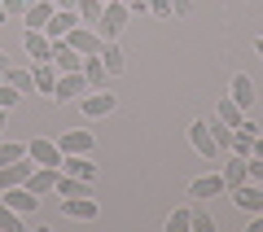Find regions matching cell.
<instances>
[{"instance_id": "cell-21", "label": "cell", "mask_w": 263, "mask_h": 232, "mask_svg": "<svg viewBox=\"0 0 263 232\" xmlns=\"http://www.w3.org/2000/svg\"><path fill=\"white\" fill-rule=\"evenodd\" d=\"M31 74H35V92H40V96H53L57 74H62V70H57L53 62H35V66H31Z\"/></svg>"}, {"instance_id": "cell-25", "label": "cell", "mask_w": 263, "mask_h": 232, "mask_svg": "<svg viewBox=\"0 0 263 232\" xmlns=\"http://www.w3.org/2000/svg\"><path fill=\"white\" fill-rule=\"evenodd\" d=\"M84 79H88V88H105V66H101V53H92V57H84Z\"/></svg>"}, {"instance_id": "cell-27", "label": "cell", "mask_w": 263, "mask_h": 232, "mask_svg": "<svg viewBox=\"0 0 263 232\" xmlns=\"http://www.w3.org/2000/svg\"><path fill=\"white\" fill-rule=\"evenodd\" d=\"M101 0H79L75 5V13H79V22H84V27H97V22H101Z\"/></svg>"}, {"instance_id": "cell-13", "label": "cell", "mask_w": 263, "mask_h": 232, "mask_svg": "<svg viewBox=\"0 0 263 232\" xmlns=\"http://www.w3.org/2000/svg\"><path fill=\"white\" fill-rule=\"evenodd\" d=\"M53 9H57L53 0H31V5H27V18H22V27H27V31H44L48 18H53Z\"/></svg>"}, {"instance_id": "cell-39", "label": "cell", "mask_w": 263, "mask_h": 232, "mask_svg": "<svg viewBox=\"0 0 263 232\" xmlns=\"http://www.w3.org/2000/svg\"><path fill=\"white\" fill-rule=\"evenodd\" d=\"M53 5H57V9H75L79 0H53Z\"/></svg>"}, {"instance_id": "cell-29", "label": "cell", "mask_w": 263, "mask_h": 232, "mask_svg": "<svg viewBox=\"0 0 263 232\" xmlns=\"http://www.w3.org/2000/svg\"><path fill=\"white\" fill-rule=\"evenodd\" d=\"M206 127H211V140H215V145H219V153H228V145H233V127H228V123H206Z\"/></svg>"}, {"instance_id": "cell-3", "label": "cell", "mask_w": 263, "mask_h": 232, "mask_svg": "<svg viewBox=\"0 0 263 232\" xmlns=\"http://www.w3.org/2000/svg\"><path fill=\"white\" fill-rule=\"evenodd\" d=\"M84 92H92V88H88V79H84V70H66V74H57L53 101L70 105V101H79V96H84Z\"/></svg>"}, {"instance_id": "cell-7", "label": "cell", "mask_w": 263, "mask_h": 232, "mask_svg": "<svg viewBox=\"0 0 263 232\" xmlns=\"http://www.w3.org/2000/svg\"><path fill=\"white\" fill-rule=\"evenodd\" d=\"M27 158L35 162V167H62V149H57V140L35 136V140L27 145Z\"/></svg>"}, {"instance_id": "cell-44", "label": "cell", "mask_w": 263, "mask_h": 232, "mask_svg": "<svg viewBox=\"0 0 263 232\" xmlns=\"http://www.w3.org/2000/svg\"><path fill=\"white\" fill-rule=\"evenodd\" d=\"M101 5H110V0H101Z\"/></svg>"}, {"instance_id": "cell-24", "label": "cell", "mask_w": 263, "mask_h": 232, "mask_svg": "<svg viewBox=\"0 0 263 232\" xmlns=\"http://www.w3.org/2000/svg\"><path fill=\"white\" fill-rule=\"evenodd\" d=\"M215 119H219V123H228V127H241V123H246V110L233 101V96H224V101L215 105Z\"/></svg>"}, {"instance_id": "cell-11", "label": "cell", "mask_w": 263, "mask_h": 232, "mask_svg": "<svg viewBox=\"0 0 263 232\" xmlns=\"http://www.w3.org/2000/svg\"><path fill=\"white\" fill-rule=\"evenodd\" d=\"M57 176H62V167H35L31 180H27V188L35 197H48V193H57Z\"/></svg>"}, {"instance_id": "cell-34", "label": "cell", "mask_w": 263, "mask_h": 232, "mask_svg": "<svg viewBox=\"0 0 263 232\" xmlns=\"http://www.w3.org/2000/svg\"><path fill=\"white\" fill-rule=\"evenodd\" d=\"M193 13V0H171V18H189Z\"/></svg>"}, {"instance_id": "cell-19", "label": "cell", "mask_w": 263, "mask_h": 232, "mask_svg": "<svg viewBox=\"0 0 263 232\" xmlns=\"http://www.w3.org/2000/svg\"><path fill=\"white\" fill-rule=\"evenodd\" d=\"M22 44H27L31 66H35V62H48V53H53V40H48L44 31H27V35H22Z\"/></svg>"}, {"instance_id": "cell-43", "label": "cell", "mask_w": 263, "mask_h": 232, "mask_svg": "<svg viewBox=\"0 0 263 232\" xmlns=\"http://www.w3.org/2000/svg\"><path fill=\"white\" fill-rule=\"evenodd\" d=\"M5 66H9V62H5V48H0V70H5Z\"/></svg>"}, {"instance_id": "cell-22", "label": "cell", "mask_w": 263, "mask_h": 232, "mask_svg": "<svg viewBox=\"0 0 263 232\" xmlns=\"http://www.w3.org/2000/svg\"><path fill=\"white\" fill-rule=\"evenodd\" d=\"M92 193V180H79V176H57V197H88Z\"/></svg>"}, {"instance_id": "cell-12", "label": "cell", "mask_w": 263, "mask_h": 232, "mask_svg": "<svg viewBox=\"0 0 263 232\" xmlns=\"http://www.w3.org/2000/svg\"><path fill=\"white\" fill-rule=\"evenodd\" d=\"M92 131L88 127H75V131H66L62 140H57V149H62V153H92Z\"/></svg>"}, {"instance_id": "cell-8", "label": "cell", "mask_w": 263, "mask_h": 232, "mask_svg": "<svg viewBox=\"0 0 263 232\" xmlns=\"http://www.w3.org/2000/svg\"><path fill=\"white\" fill-rule=\"evenodd\" d=\"M233 193V206L241 215H259L263 210V188L259 184H237V188H228Z\"/></svg>"}, {"instance_id": "cell-32", "label": "cell", "mask_w": 263, "mask_h": 232, "mask_svg": "<svg viewBox=\"0 0 263 232\" xmlns=\"http://www.w3.org/2000/svg\"><path fill=\"white\" fill-rule=\"evenodd\" d=\"M22 101V92L13 84H5V79H0V110H13V105Z\"/></svg>"}, {"instance_id": "cell-2", "label": "cell", "mask_w": 263, "mask_h": 232, "mask_svg": "<svg viewBox=\"0 0 263 232\" xmlns=\"http://www.w3.org/2000/svg\"><path fill=\"white\" fill-rule=\"evenodd\" d=\"M79 110H84V119H110V114L119 110V96H114L110 88H92V92L79 96Z\"/></svg>"}, {"instance_id": "cell-5", "label": "cell", "mask_w": 263, "mask_h": 232, "mask_svg": "<svg viewBox=\"0 0 263 232\" xmlns=\"http://www.w3.org/2000/svg\"><path fill=\"white\" fill-rule=\"evenodd\" d=\"M66 44L75 48V53H84V57H92V53H101V44H105V40L97 35L92 27H84V22H79V27H70V31H66Z\"/></svg>"}, {"instance_id": "cell-41", "label": "cell", "mask_w": 263, "mask_h": 232, "mask_svg": "<svg viewBox=\"0 0 263 232\" xmlns=\"http://www.w3.org/2000/svg\"><path fill=\"white\" fill-rule=\"evenodd\" d=\"M5 22H9V9H5V0H0V27H5Z\"/></svg>"}, {"instance_id": "cell-17", "label": "cell", "mask_w": 263, "mask_h": 232, "mask_svg": "<svg viewBox=\"0 0 263 232\" xmlns=\"http://www.w3.org/2000/svg\"><path fill=\"white\" fill-rule=\"evenodd\" d=\"M219 176H224V188L246 184V180H250V171H246V158H241V153H224V171H219Z\"/></svg>"}, {"instance_id": "cell-10", "label": "cell", "mask_w": 263, "mask_h": 232, "mask_svg": "<svg viewBox=\"0 0 263 232\" xmlns=\"http://www.w3.org/2000/svg\"><path fill=\"white\" fill-rule=\"evenodd\" d=\"M219 193H228L219 171H211V176H197L193 184H189V197H193V202H211V197H219Z\"/></svg>"}, {"instance_id": "cell-35", "label": "cell", "mask_w": 263, "mask_h": 232, "mask_svg": "<svg viewBox=\"0 0 263 232\" xmlns=\"http://www.w3.org/2000/svg\"><path fill=\"white\" fill-rule=\"evenodd\" d=\"M149 13L154 18H171V0H149Z\"/></svg>"}, {"instance_id": "cell-15", "label": "cell", "mask_w": 263, "mask_h": 232, "mask_svg": "<svg viewBox=\"0 0 263 232\" xmlns=\"http://www.w3.org/2000/svg\"><path fill=\"white\" fill-rule=\"evenodd\" d=\"M31 171H35V162H31V158H18V162H9V167H0V188L27 184V180H31Z\"/></svg>"}, {"instance_id": "cell-33", "label": "cell", "mask_w": 263, "mask_h": 232, "mask_svg": "<svg viewBox=\"0 0 263 232\" xmlns=\"http://www.w3.org/2000/svg\"><path fill=\"white\" fill-rule=\"evenodd\" d=\"M246 171H250V180H259V184H263V158H259V153L246 158Z\"/></svg>"}, {"instance_id": "cell-42", "label": "cell", "mask_w": 263, "mask_h": 232, "mask_svg": "<svg viewBox=\"0 0 263 232\" xmlns=\"http://www.w3.org/2000/svg\"><path fill=\"white\" fill-rule=\"evenodd\" d=\"M254 53H259V57H263V35H259V40H254Z\"/></svg>"}, {"instance_id": "cell-6", "label": "cell", "mask_w": 263, "mask_h": 232, "mask_svg": "<svg viewBox=\"0 0 263 232\" xmlns=\"http://www.w3.org/2000/svg\"><path fill=\"white\" fill-rule=\"evenodd\" d=\"M0 202H5V206H13V210H18V215H35V210H40V197L31 193L27 184H13V188H0Z\"/></svg>"}, {"instance_id": "cell-1", "label": "cell", "mask_w": 263, "mask_h": 232, "mask_svg": "<svg viewBox=\"0 0 263 232\" xmlns=\"http://www.w3.org/2000/svg\"><path fill=\"white\" fill-rule=\"evenodd\" d=\"M127 18H132L127 5H123V0H110V5L101 9V22H97L92 31H97L101 40H119V35H123V27H127Z\"/></svg>"}, {"instance_id": "cell-16", "label": "cell", "mask_w": 263, "mask_h": 232, "mask_svg": "<svg viewBox=\"0 0 263 232\" xmlns=\"http://www.w3.org/2000/svg\"><path fill=\"white\" fill-rule=\"evenodd\" d=\"M101 66H105V74H123L127 70V53H123L119 40H105L101 44Z\"/></svg>"}, {"instance_id": "cell-26", "label": "cell", "mask_w": 263, "mask_h": 232, "mask_svg": "<svg viewBox=\"0 0 263 232\" xmlns=\"http://www.w3.org/2000/svg\"><path fill=\"white\" fill-rule=\"evenodd\" d=\"M189 223H193V206H176L162 228H167V232H189Z\"/></svg>"}, {"instance_id": "cell-14", "label": "cell", "mask_w": 263, "mask_h": 232, "mask_svg": "<svg viewBox=\"0 0 263 232\" xmlns=\"http://www.w3.org/2000/svg\"><path fill=\"white\" fill-rule=\"evenodd\" d=\"M62 171L66 176H79V180H97V162L88 153H62Z\"/></svg>"}, {"instance_id": "cell-18", "label": "cell", "mask_w": 263, "mask_h": 232, "mask_svg": "<svg viewBox=\"0 0 263 232\" xmlns=\"http://www.w3.org/2000/svg\"><path fill=\"white\" fill-rule=\"evenodd\" d=\"M70 27H79V13H75V9H53L44 35H48V40H66V31H70Z\"/></svg>"}, {"instance_id": "cell-23", "label": "cell", "mask_w": 263, "mask_h": 232, "mask_svg": "<svg viewBox=\"0 0 263 232\" xmlns=\"http://www.w3.org/2000/svg\"><path fill=\"white\" fill-rule=\"evenodd\" d=\"M5 84H13L22 96H27V92H35V74H31V66L27 70H22V66H5Z\"/></svg>"}, {"instance_id": "cell-9", "label": "cell", "mask_w": 263, "mask_h": 232, "mask_svg": "<svg viewBox=\"0 0 263 232\" xmlns=\"http://www.w3.org/2000/svg\"><path fill=\"white\" fill-rule=\"evenodd\" d=\"M97 197L88 193V197H62V215L66 219H79V223H88V219H97Z\"/></svg>"}, {"instance_id": "cell-38", "label": "cell", "mask_w": 263, "mask_h": 232, "mask_svg": "<svg viewBox=\"0 0 263 232\" xmlns=\"http://www.w3.org/2000/svg\"><path fill=\"white\" fill-rule=\"evenodd\" d=\"M5 127H9V110H0V140H5Z\"/></svg>"}, {"instance_id": "cell-36", "label": "cell", "mask_w": 263, "mask_h": 232, "mask_svg": "<svg viewBox=\"0 0 263 232\" xmlns=\"http://www.w3.org/2000/svg\"><path fill=\"white\" fill-rule=\"evenodd\" d=\"M123 5H127L132 13H149V0H123Z\"/></svg>"}, {"instance_id": "cell-30", "label": "cell", "mask_w": 263, "mask_h": 232, "mask_svg": "<svg viewBox=\"0 0 263 232\" xmlns=\"http://www.w3.org/2000/svg\"><path fill=\"white\" fill-rule=\"evenodd\" d=\"M27 158V145H18V140H0V167H9V162Z\"/></svg>"}, {"instance_id": "cell-20", "label": "cell", "mask_w": 263, "mask_h": 232, "mask_svg": "<svg viewBox=\"0 0 263 232\" xmlns=\"http://www.w3.org/2000/svg\"><path fill=\"white\" fill-rule=\"evenodd\" d=\"M228 96H233L241 110H250L254 96H259V92H254V79H250V74H233V84H228Z\"/></svg>"}, {"instance_id": "cell-28", "label": "cell", "mask_w": 263, "mask_h": 232, "mask_svg": "<svg viewBox=\"0 0 263 232\" xmlns=\"http://www.w3.org/2000/svg\"><path fill=\"white\" fill-rule=\"evenodd\" d=\"M189 232H215V219H211V210L202 202H193V223H189Z\"/></svg>"}, {"instance_id": "cell-31", "label": "cell", "mask_w": 263, "mask_h": 232, "mask_svg": "<svg viewBox=\"0 0 263 232\" xmlns=\"http://www.w3.org/2000/svg\"><path fill=\"white\" fill-rule=\"evenodd\" d=\"M0 232H22V215L0 202Z\"/></svg>"}, {"instance_id": "cell-40", "label": "cell", "mask_w": 263, "mask_h": 232, "mask_svg": "<svg viewBox=\"0 0 263 232\" xmlns=\"http://www.w3.org/2000/svg\"><path fill=\"white\" fill-rule=\"evenodd\" d=\"M254 153H259V158H263V131H259V136H254Z\"/></svg>"}, {"instance_id": "cell-4", "label": "cell", "mask_w": 263, "mask_h": 232, "mask_svg": "<svg viewBox=\"0 0 263 232\" xmlns=\"http://www.w3.org/2000/svg\"><path fill=\"white\" fill-rule=\"evenodd\" d=\"M189 145H193V149H197V153H202L206 162L224 158V153H219V145L211 140V127H206V119H193V123H189Z\"/></svg>"}, {"instance_id": "cell-37", "label": "cell", "mask_w": 263, "mask_h": 232, "mask_svg": "<svg viewBox=\"0 0 263 232\" xmlns=\"http://www.w3.org/2000/svg\"><path fill=\"white\" fill-rule=\"evenodd\" d=\"M250 232H263V210H259V215H250Z\"/></svg>"}]
</instances>
